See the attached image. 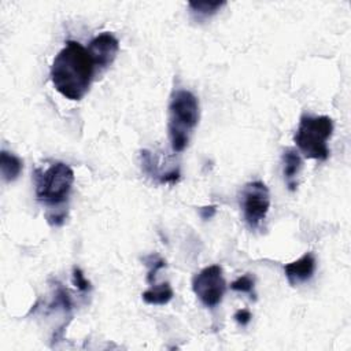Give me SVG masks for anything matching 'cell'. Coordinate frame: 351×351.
Here are the masks:
<instances>
[{
    "label": "cell",
    "mask_w": 351,
    "mask_h": 351,
    "mask_svg": "<svg viewBox=\"0 0 351 351\" xmlns=\"http://www.w3.org/2000/svg\"><path fill=\"white\" fill-rule=\"evenodd\" d=\"M95 64L78 41L69 40L58 52L51 66V81L55 89L69 100H81L89 90Z\"/></svg>",
    "instance_id": "1"
},
{
    "label": "cell",
    "mask_w": 351,
    "mask_h": 351,
    "mask_svg": "<svg viewBox=\"0 0 351 351\" xmlns=\"http://www.w3.org/2000/svg\"><path fill=\"white\" fill-rule=\"evenodd\" d=\"M33 178L36 197L48 208L47 221L52 226H60L67 217L62 206L67 202L74 184L73 169L63 162H55L45 169H36Z\"/></svg>",
    "instance_id": "2"
},
{
    "label": "cell",
    "mask_w": 351,
    "mask_h": 351,
    "mask_svg": "<svg viewBox=\"0 0 351 351\" xmlns=\"http://www.w3.org/2000/svg\"><path fill=\"white\" fill-rule=\"evenodd\" d=\"M199 117V100L192 92L178 89L171 95L167 129L174 152H182L188 147L191 134L197 126Z\"/></svg>",
    "instance_id": "3"
},
{
    "label": "cell",
    "mask_w": 351,
    "mask_h": 351,
    "mask_svg": "<svg viewBox=\"0 0 351 351\" xmlns=\"http://www.w3.org/2000/svg\"><path fill=\"white\" fill-rule=\"evenodd\" d=\"M332 133L333 121L330 117L303 115L295 134V143L304 158L326 160L329 156L328 140Z\"/></svg>",
    "instance_id": "4"
},
{
    "label": "cell",
    "mask_w": 351,
    "mask_h": 351,
    "mask_svg": "<svg viewBox=\"0 0 351 351\" xmlns=\"http://www.w3.org/2000/svg\"><path fill=\"white\" fill-rule=\"evenodd\" d=\"M240 206L248 228L259 229L270 208V192L266 184L262 181L247 182L240 195Z\"/></svg>",
    "instance_id": "5"
},
{
    "label": "cell",
    "mask_w": 351,
    "mask_h": 351,
    "mask_svg": "<svg viewBox=\"0 0 351 351\" xmlns=\"http://www.w3.org/2000/svg\"><path fill=\"white\" fill-rule=\"evenodd\" d=\"M192 289L203 306L217 307L225 295L226 281L219 265H211L202 269L192 280Z\"/></svg>",
    "instance_id": "6"
},
{
    "label": "cell",
    "mask_w": 351,
    "mask_h": 351,
    "mask_svg": "<svg viewBox=\"0 0 351 351\" xmlns=\"http://www.w3.org/2000/svg\"><path fill=\"white\" fill-rule=\"evenodd\" d=\"M88 53L95 64V67L104 70L117 58L119 51V41L117 37L108 32L96 36L88 45Z\"/></svg>",
    "instance_id": "7"
},
{
    "label": "cell",
    "mask_w": 351,
    "mask_h": 351,
    "mask_svg": "<svg viewBox=\"0 0 351 351\" xmlns=\"http://www.w3.org/2000/svg\"><path fill=\"white\" fill-rule=\"evenodd\" d=\"M315 266H317V261L313 252H306L299 259L291 263H287L284 266V271L289 285L296 287L299 284L308 281L315 271Z\"/></svg>",
    "instance_id": "8"
},
{
    "label": "cell",
    "mask_w": 351,
    "mask_h": 351,
    "mask_svg": "<svg viewBox=\"0 0 351 351\" xmlns=\"http://www.w3.org/2000/svg\"><path fill=\"white\" fill-rule=\"evenodd\" d=\"M303 160L295 148H285L282 152V174L285 184L291 192L298 188V177L302 170Z\"/></svg>",
    "instance_id": "9"
},
{
    "label": "cell",
    "mask_w": 351,
    "mask_h": 351,
    "mask_svg": "<svg viewBox=\"0 0 351 351\" xmlns=\"http://www.w3.org/2000/svg\"><path fill=\"white\" fill-rule=\"evenodd\" d=\"M22 169H23V163H22L21 158H18L16 155H14L12 152H8L5 149L1 151L0 170H1V176L5 182L15 181L19 177V174L22 173Z\"/></svg>",
    "instance_id": "10"
},
{
    "label": "cell",
    "mask_w": 351,
    "mask_h": 351,
    "mask_svg": "<svg viewBox=\"0 0 351 351\" xmlns=\"http://www.w3.org/2000/svg\"><path fill=\"white\" fill-rule=\"evenodd\" d=\"M154 287H151L149 289L144 291L141 298L143 300L147 303V304H159V306H163V304H167L173 296H174V291L171 288V285L166 281V282H162L159 285H155L152 284Z\"/></svg>",
    "instance_id": "11"
},
{
    "label": "cell",
    "mask_w": 351,
    "mask_h": 351,
    "mask_svg": "<svg viewBox=\"0 0 351 351\" xmlns=\"http://www.w3.org/2000/svg\"><path fill=\"white\" fill-rule=\"evenodd\" d=\"M225 4V1H191L188 5L196 19H206L217 14Z\"/></svg>",
    "instance_id": "12"
},
{
    "label": "cell",
    "mask_w": 351,
    "mask_h": 351,
    "mask_svg": "<svg viewBox=\"0 0 351 351\" xmlns=\"http://www.w3.org/2000/svg\"><path fill=\"white\" fill-rule=\"evenodd\" d=\"M230 289L241 293H248L251 299L256 300V292H255V280L250 274H244L239 278H236L230 284Z\"/></svg>",
    "instance_id": "13"
},
{
    "label": "cell",
    "mask_w": 351,
    "mask_h": 351,
    "mask_svg": "<svg viewBox=\"0 0 351 351\" xmlns=\"http://www.w3.org/2000/svg\"><path fill=\"white\" fill-rule=\"evenodd\" d=\"M144 262H145V265L149 267L148 274H147V281H148L149 284H154V282H155L156 271H158L159 269H162V267L166 266V261H165L163 258H160L159 255L152 254V255H149V256H145V258H144Z\"/></svg>",
    "instance_id": "14"
},
{
    "label": "cell",
    "mask_w": 351,
    "mask_h": 351,
    "mask_svg": "<svg viewBox=\"0 0 351 351\" xmlns=\"http://www.w3.org/2000/svg\"><path fill=\"white\" fill-rule=\"evenodd\" d=\"M73 284L80 289V291H88L90 288V282L85 278V276L82 274L81 269L74 267L73 269Z\"/></svg>",
    "instance_id": "15"
},
{
    "label": "cell",
    "mask_w": 351,
    "mask_h": 351,
    "mask_svg": "<svg viewBox=\"0 0 351 351\" xmlns=\"http://www.w3.org/2000/svg\"><path fill=\"white\" fill-rule=\"evenodd\" d=\"M233 318H234V321H236L239 325L245 326V325L250 324L252 315H251V311H250V310H247V308H240V310H237V311L234 313Z\"/></svg>",
    "instance_id": "16"
},
{
    "label": "cell",
    "mask_w": 351,
    "mask_h": 351,
    "mask_svg": "<svg viewBox=\"0 0 351 351\" xmlns=\"http://www.w3.org/2000/svg\"><path fill=\"white\" fill-rule=\"evenodd\" d=\"M215 213H217V207L215 206H206V207H202L199 210V214H200L202 219H204V221L213 218L215 215Z\"/></svg>",
    "instance_id": "17"
}]
</instances>
